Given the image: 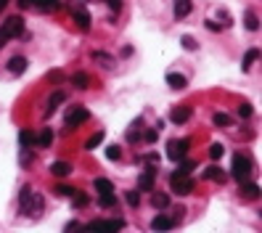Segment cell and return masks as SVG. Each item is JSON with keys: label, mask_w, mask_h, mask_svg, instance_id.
Instances as JSON below:
<instances>
[{"label": "cell", "mask_w": 262, "mask_h": 233, "mask_svg": "<svg viewBox=\"0 0 262 233\" xmlns=\"http://www.w3.org/2000/svg\"><path fill=\"white\" fill-rule=\"evenodd\" d=\"M64 101H67V93H64V90H56V93H50V98H48V112H45V114H53L56 112V109H58V103H64Z\"/></svg>", "instance_id": "9a60e30c"}, {"label": "cell", "mask_w": 262, "mask_h": 233, "mask_svg": "<svg viewBox=\"0 0 262 233\" xmlns=\"http://www.w3.org/2000/svg\"><path fill=\"white\" fill-rule=\"evenodd\" d=\"M93 58H95V61H103L106 67H111V64H114V58H111L109 53H101V50H95V53H93Z\"/></svg>", "instance_id": "d590c367"}, {"label": "cell", "mask_w": 262, "mask_h": 233, "mask_svg": "<svg viewBox=\"0 0 262 233\" xmlns=\"http://www.w3.org/2000/svg\"><path fill=\"white\" fill-rule=\"evenodd\" d=\"M151 228L154 231H169V228H175V220L167 217V215H156L151 220Z\"/></svg>", "instance_id": "7c38bea8"}, {"label": "cell", "mask_w": 262, "mask_h": 233, "mask_svg": "<svg viewBox=\"0 0 262 233\" xmlns=\"http://www.w3.org/2000/svg\"><path fill=\"white\" fill-rule=\"evenodd\" d=\"M169 119H172L175 125H186V122L191 119V109L188 106H175L172 112H169Z\"/></svg>", "instance_id": "9c48e42d"}, {"label": "cell", "mask_w": 262, "mask_h": 233, "mask_svg": "<svg viewBox=\"0 0 262 233\" xmlns=\"http://www.w3.org/2000/svg\"><path fill=\"white\" fill-rule=\"evenodd\" d=\"M8 3H11V0H0V14L5 11V5H8Z\"/></svg>", "instance_id": "f6af8a7d"}, {"label": "cell", "mask_w": 262, "mask_h": 233, "mask_svg": "<svg viewBox=\"0 0 262 233\" xmlns=\"http://www.w3.org/2000/svg\"><path fill=\"white\" fill-rule=\"evenodd\" d=\"M19 5H22V8H32V5H35V0H16Z\"/></svg>", "instance_id": "ee69618b"}, {"label": "cell", "mask_w": 262, "mask_h": 233, "mask_svg": "<svg viewBox=\"0 0 262 233\" xmlns=\"http://www.w3.org/2000/svg\"><path fill=\"white\" fill-rule=\"evenodd\" d=\"M35 5L40 11H45V14H50V11H58L61 8V0H35Z\"/></svg>", "instance_id": "ffe728a7"}, {"label": "cell", "mask_w": 262, "mask_h": 233, "mask_svg": "<svg viewBox=\"0 0 262 233\" xmlns=\"http://www.w3.org/2000/svg\"><path fill=\"white\" fill-rule=\"evenodd\" d=\"M71 82H74V88H80V90H85L90 85V77L85 74V72H74L71 74Z\"/></svg>", "instance_id": "cb8c5ba5"}, {"label": "cell", "mask_w": 262, "mask_h": 233, "mask_svg": "<svg viewBox=\"0 0 262 233\" xmlns=\"http://www.w3.org/2000/svg\"><path fill=\"white\" fill-rule=\"evenodd\" d=\"M238 116H241V119H249V116H252V106H249V103H241V106H238Z\"/></svg>", "instance_id": "8d00e7d4"}, {"label": "cell", "mask_w": 262, "mask_h": 233, "mask_svg": "<svg viewBox=\"0 0 262 233\" xmlns=\"http://www.w3.org/2000/svg\"><path fill=\"white\" fill-rule=\"evenodd\" d=\"M257 58H260V50H257V48L246 50V56H244V64H241V69H244V72H249V69H252V64L257 61Z\"/></svg>", "instance_id": "603a6c76"}, {"label": "cell", "mask_w": 262, "mask_h": 233, "mask_svg": "<svg viewBox=\"0 0 262 233\" xmlns=\"http://www.w3.org/2000/svg\"><path fill=\"white\" fill-rule=\"evenodd\" d=\"M101 143H103V133H95V135H90V138H88L85 148H88V151H93V148H98Z\"/></svg>", "instance_id": "f546056e"}, {"label": "cell", "mask_w": 262, "mask_h": 233, "mask_svg": "<svg viewBox=\"0 0 262 233\" xmlns=\"http://www.w3.org/2000/svg\"><path fill=\"white\" fill-rule=\"evenodd\" d=\"M50 172H53L56 178H67L71 172V164L69 162H53V164H50Z\"/></svg>", "instance_id": "e0dca14e"}, {"label": "cell", "mask_w": 262, "mask_h": 233, "mask_svg": "<svg viewBox=\"0 0 262 233\" xmlns=\"http://www.w3.org/2000/svg\"><path fill=\"white\" fill-rule=\"evenodd\" d=\"M241 196H246V199H257L260 196V186L257 183H241Z\"/></svg>", "instance_id": "d6986e66"}, {"label": "cell", "mask_w": 262, "mask_h": 233, "mask_svg": "<svg viewBox=\"0 0 262 233\" xmlns=\"http://www.w3.org/2000/svg\"><path fill=\"white\" fill-rule=\"evenodd\" d=\"M106 157H109L111 162H117V159L122 157V148H119V146H109V148H106Z\"/></svg>", "instance_id": "836d02e7"}, {"label": "cell", "mask_w": 262, "mask_h": 233, "mask_svg": "<svg viewBox=\"0 0 262 233\" xmlns=\"http://www.w3.org/2000/svg\"><path fill=\"white\" fill-rule=\"evenodd\" d=\"M214 125H217V127H228V125H231V116H228V114H214Z\"/></svg>", "instance_id": "1f68e13d"}, {"label": "cell", "mask_w": 262, "mask_h": 233, "mask_svg": "<svg viewBox=\"0 0 262 233\" xmlns=\"http://www.w3.org/2000/svg\"><path fill=\"white\" fill-rule=\"evenodd\" d=\"M217 19L222 22V27H228V24H233V22H231V16H228V11H225V8H220V11H217Z\"/></svg>", "instance_id": "74e56055"}, {"label": "cell", "mask_w": 262, "mask_h": 233, "mask_svg": "<svg viewBox=\"0 0 262 233\" xmlns=\"http://www.w3.org/2000/svg\"><path fill=\"white\" fill-rule=\"evenodd\" d=\"M93 186H95V191H101V193H111V191H114V183H111L109 178H95Z\"/></svg>", "instance_id": "7402d4cb"}, {"label": "cell", "mask_w": 262, "mask_h": 233, "mask_svg": "<svg viewBox=\"0 0 262 233\" xmlns=\"http://www.w3.org/2000/svg\"><path fill=\"white\" fill-rule=\"evenodd\" d=\"M222 154H225V148H222L220 143H212V146H209V157H212V159H220Z\"/></svg>", "instance_id": "d6a6232c"}, {"label": "cell", "mask_w": 262, "mask_h": 233, "mask_svg": "<svg viewBox=\"0 0 262 233\" xmlns=\"http://www.w3.org/2000/svg\"><path fill=\"white\" fill-rule=\"evenodd\" d=\"M193 11L191 0H175V19H186Z\"/></svg>", "instance_id": "5bb4252c"}, {"label": "cell", "mask_w": 262, "mask_h": 233, "mask_svg": "<svg viewBox=\"0 0 262 233\" xmlns=\"http://www.w3.org/2000/svg\"><path fill=\"white\" fill-rule=\"evenodd\" d=\"M19 207H22L24 212H29V215H40L45 202H43L40 193H32L29 186H24V188L19 191Z\"/></svg>", "instance_id": "6da1fadb"}, {"label": "cell", "mask_w": 262, "mask_h": 233, "mask_svg": "<svg viewBox=\"0 0 262 233\" xmlns=\"http://www.w3.org/2000/svg\"><path fill=\"white\" fill-rule=\"evenodd\" d=\"M193 180H191V175H183V172H178L175 170L172 175H169V188H172L178 196H188V193L193 191Z\"/></svg>", "instance_id": "7a4b0ae2"}, {"label": "cell", "mask_w": 262, "mask_h": 233, "mask_svg": "<svg viewBox=\"0 0 262 233\" xmlns=\"http://www.w3.org/2000/svg\"><path fill=\"white\" fill-rule=\"evenodd\" d=\"M246 29H260V22H257V14H252V11H246Z\"/></svg>", "instance_id": "4dcf8cb0"}, {"label": "cell", "mask_w": 262, "mask_h": 233, "mask_svg": "<svg viewBox=\"0 0 262 233\" xmlns=\"http://www.w3.org/2000/svg\"><path fill=\"white\" fill-rule=\"evenodd\" d=\"M196 170V162L193 159H186V157H183L180 162H178V172H183V175H191Z\"/></svg>", "instance_id": "4316f807"}, {"label": "cell", "mask_w": 262, "mask_h": 233, "mask_svg": "<svg viewBox=\"0 0 262 233\" xmlns=\"http://www.w3.org/2000/svg\"><path fill=\"white\" fill-rule=\"evenodd\" d=\"M71 19L77 22V27H80L82 32H88L90 24H93V22H90V14L85 8H74V11H71Z\"/></svg>", "instance_id": "ba28073f"}, {"label": "cell", "mask_w": 262, "mask_h": 233, "mask_svg": "<svg viewBox=\"0 0 262 233\" xmlns=\"http://www.w3.org/2000/svg\"><path fill=\"white\" fill-rule=\"evenodd\" d=\"M252 159L249 157H244V154H236L233 157V178L238 180V183H244V180L252 175Z\"/></svg>", "instance_id": "3957f363"}, {"label": "cell", "mask_w": 262, "mask_h": 233, "mask_svg": "<svg viewBox=\"0 0 262 233\" xmlns=\"http://www.w3.org/2000/svg\"><path fill=\"white\" fill-rule=\"evenodd\" d=\"M180 43H183V48H191V50H196V48H199V45H196V40H193V37H188V35L183 37Z\"/></svg>", "instance_id": "ab89813d"}, {"label": "cell", "mask_w": 262, "mask_h": 233, "mask_svg": "<svg viewBox=\"0 0 262 233\" xmlns=\"http://www.w3.org/2000/svg\"><path fill=\"white\" fill-rule=\"evenodd\" d=\"M90 119V112L88 109H82V106H74L71 112L67 114V119H64V125L69 127V130H74V127H80L82 122H88Z\"/></svg>", "instance_id": "8992f818"}, {"label": "cell", "mask_w": 262, "mask_h": 233, "mask_svg": "<svg viewBox=\"0 0 262 233\" xmlns=\"http://www.w3.org/2000/svg\"><path fill=\"white\" fill-rule=\"evenodd\" d=\"M71 204H74V210H82V207H88L90 204V196L88 193H71Z\"/></svg>", "instance_id": "d4e9b609"}, {"label": "cell", "mask_w": 262, "mask_h": 233, "mask_svg": "<svg viewBox=\"0 0 262 233\" xmlns=\"http://www.w3.org/2000/svg\"><path fill=\"white\" fill-rule=\"evenodd\" d=\"M143 140H148V143H154V140H156V130H148V133H143Z\"/></svg>", "instance_id": "60d3db41"}, {"label": "cell", "mask_w": 262, "mask_h": 233, "mask_svg": "<svg viewBox=\"0 0 262 233\" xmlns=\"http://www.w3.org/2000/svg\"><path fill=\"white\" fill-rule=\"evenodd\" d=\"M188 148H191V140H188V138L169 140V143H167V159H172V162H180V159L188 154Z\"/></svg>", "instance_id": "5b68a950"}, {"label": "cell", "mask_w": 262, "mask_h": 233, "mask_svg": "<svg viewBox=\"0 0 262 233\" xmlns=\"http://www.w3.org/2000/svg\"><path fill=\"white\" fill-rule=\"evenodd\" d=\"M5 43H8V40H5V37H3V35H0V48H3V45H5Z\"/></svg>", "instance_id": "bcb514c9"}, {"label": "cell", "mask_w": 262, "mask_h": 233, "mask_svg": "<svg viewBox=\"0 0 262 233\" xmlns=\"http://www.w3.org/2000/svg\"><path fill=\"white\" fill-rule=\"evenodd\" d=\"M24 32V19L22 16H11L3 22V27H0V35L5 37V40H14V37H19Z\"/></svg>", "instance_id": "277c9868"}, {"label": "cell", "mask_w": 262, "mask_h": 233, "mask_svg": "<svg viewBox=\"0 0 262 233\" xmlns=\"http://www.w3.org/2000/svg\"><path fill=\"white\" fill-rule=\"evenodd\" d=\"M103 3H106L114 14H119V11H122V0H103Z\"/></svg>", "instance_id": "f35d334b"}, {"label": "cell", "mask_w": 262, "mask_h": 233, "mask_svg": "<svg viewBox=\"0 0 262 233\" xmlns=\"http://www.w3.org/2000/svg\"><path fill=\"white\" fill-rule=\"evenodd\" d=\"M127 204L130 207H138L141 204V191H127Z\"/></svg>", "instance_id": "e575fe53"}, {"label": "cell", "mask_w": 262, "mask_h": 233, "mask_svg": "<svg viewBox=\"0 0 262 233\" xmlns=\"http://www.w3.org/2000/svg\"><path fill=\"white\" fill-rule=\"evenodd\" d=\"M48 80H53V82H58V80H64V74L58 72V69H53V72L48 74Z\"/></svg>", "instance_id": "7bdbcfd3"}, {"label": "cell", "mask_w": 262, "mask_h": 233, "mask_svg": "<svg viewBox=\"0 0 262 233\" xmlns=\"http://www.w3.org/2000/svg\"><path fill=\"white\" fill-rule=\"evenodd\" d=\"M151 207H156V210H167V207H169V193L154 191L151 193Z\"/></svg>", "instance_id": "2e32d148"}, {"label": "cell", "mask_w": 262, "mask_h": 233, "mask_svg": "<svg viewBox=\"0 0 262 233\" xmlns=\"http://www.w3.org/2000/svg\"><path fill=\"white\" fill-rule=\"evenodd\" d=\"M201 175H204L207 180H217V183H225V178H228L225 170H222V167H217V164H209Z\"/></svg>", "instance_id": "8fae6325"}, {"label": "cell", "mask_w": 262, "mask_h": 233, "mask_svg": "<svg viewBox=\"0 0 262 233\" xmlns=\"http://www.w3.org/2000/svg\"><path fill=\"white\" fill-rule=\"evenodd\" d=\"M90 228H109V231H122L124 220H90Z\"/></svg>", "instance_id": "30bf717a"}, {"label": "cell", "mask_w": 262, "mask_h": 233, "mask_svg": "<svg viewBox=\"0 0 262 233\" xmlns=\"http://www.w3.org/2000/svg\"><path fill=\"white\" fill-rule=\"evenodd\" d=\"M154 178H156V167H146L138 178V191H154Z\"/></svg>", "instance_id": "52a82bcc"}, {"label": "cell", "mask_w": 262, "mask_h": 233, "mask_svg": "<svg viewBox=\"0 0 262 233\" xmlns=\"http://www.w3.org/2000/svg\"><path fill=\"white\" fill-rule=\"evenodd\" d=\"M19 140H22V148H32V146H35V135H32L29 130L19 133Z\"/></svg>", "instance_id": "f1b7e54d"}, {"label": "cell", "mask_w": 262, "mask_h": 233, "mask_svg": "<svg viewBox=\"0 0 262 233\" xmlns=\"http://www.w3.org/2000/svg\"><path fill=\"white\" fill-rule=\"evenodd\" d=\"M207 29H212V32H220V29H222V24H217V22H209V19H207Z\"/></svg>", "instance_id": "b9f144b4"}, {"label": "cell", "mask_w": 262, "mask_h": 233, "mask_svg": "<svg viewBox=\"0 0 262 233\" xmlns=\"http://www.w3.org/2000/svg\"><path fill=\"white\" fill-rule=\"evenodd\" d=\"M8 72L11 74H24V72H27V58H24V56H14L8 61Z\"/></svg>", "instance_id": "4fadbf2b"}, {"label": "cell", "mask_w": 262, "mask_h": 233, "mask_svg": "<svg viewBox=\"0 0 262 233\" xmlns=\"http://www.w3.org/2000/svg\"><path fill=\"white\" fill-rule=\"evenodd\" d=\"M77 188H71V186H67V183H56V188H53V193L56 196H64V199H71V193H74Z\"/></svg>", "instance_id": "83f0119b"}, {"label": "cell", "mask_w": 262, "mask_h": 233, "mask_svg": "<svg viewBox=\"0 0 262 233\" xmlns=\"http://www.w3.org/2000/svg\"><path fill=\"white\" fill-rule=\"evenodd\" d=\"M167 85L169 88H175V90H183L188 85V80L183 74H178V72H172V74H167Z\"/></svg>", "instance_id": "ac0fdd59"}, {"label": "cell", "mask_w": 262, "mask_h": 233, "mask_svg": "<svg viewBox=\"0 0 262 233\" xmlns=\"http://www.w3.org/2000/svg\"><path fill=\"white\" fill-rule=\"evenodd\" d=\"M35 143L37 146H50V143H53V130H50V127H43V133L40 135H37V138H35Z\"/></svg>", "instance_id": "44dd1931"}, {"label": "cell", "mask_w": 262, "mask_h": 233, "mask_svg": "<svg viewBox=\"0 0 262 233\" xmlns=\"http://www.w3.org/2000/svg\"><path fill=\"white\" fill-rule=\"evenodd\" d=\"M98 204H101V210H111V207H117V196H114V191H111V193H101Z\"/></svg>", "instance_id": "484cf974"}]
</instances>
